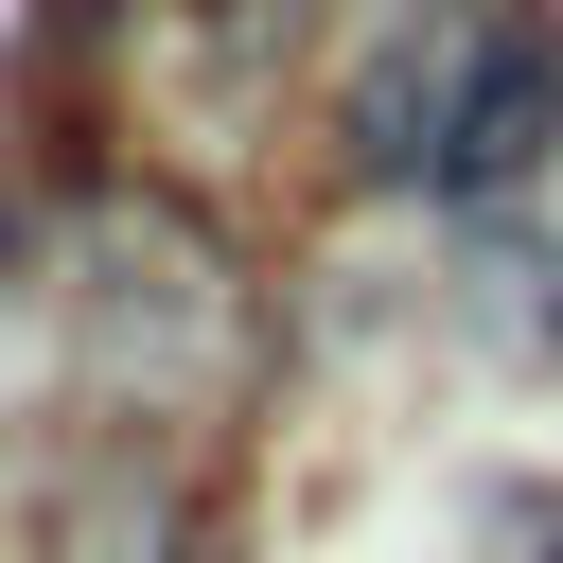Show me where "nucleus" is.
Listing matches in <instances>:
<instances>
[{
	"label": "nucleus",
	"mask_w": 563,
	"mask_h": 563,
	"mask_svg": "<svg viewBox=\"0 0 563 563\" xmlns=\"http://www.w3.org/2000/svg\"><path fill=\"white\" fill-rule=\"evenodd\" d=\"M176 563H229V545H176Z\"/></svg>",
	"instance_id": "7ed1b4c3"
},
{
	"label": "nucleus",
	"mask_w": 563,
	"mask_h": 563,
	"mask_svg": "<svg viewBox=\"0 0 563 563\" xmlns=\"http://www.w3.org/2000/svg\"><path fill=\"white\" fill-rule=\"evenodd\" d=\"M510 563H563V493H528V510H510Z\"/></svg>",
	"instance_id": "f03ea898"
},
{
	"label": "nucleus",
	"mask_w": 563,
	"mask_h": 563,
	"mask_svg": "<svg viewBox=\"0 0 563 563\" xmlns=\"http://www.w3.org/2000/svg\"><path fill=\"white\" fill-rule=\"evenodd\" d=\"M563 158V35L528 0H422L369 70H352V176L369 194H510Z\"/></svg>",
	"instance_id": "f257e3e1"
}]
</instances>
